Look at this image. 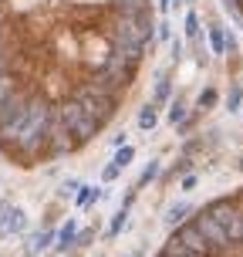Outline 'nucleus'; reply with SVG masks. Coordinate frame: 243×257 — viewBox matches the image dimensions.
Segmentation results:
<instances>
[{"instance_id": "20e7f679", "label": "nucleus", "mask_w": 243, "mask_h": 257, "mask_svg": "<svg viewBox=\"0 0 243 257\" xmlns=\"http://www.w3.org/2000/svg\"><path fill=\"white\" fill-rule=\"evenodd\" d=\"M54 240H58V230H54V227H41V230H34L24 240V254L27 257L48 254V250H54Z\"/></svg>"}, {"instance_id": "7ed1b4c3", "label": "nucleus", "mask_w": 243, "mask_h": 257, "mask_svg": "<svg viewBox=\"0 0 243 257\" xmlns=\"http://www.w3.org/2000/svg\"><path fill=\"white\" fill-rule=\"evenodd\" d=\"M27 210L24 206L11 203V200H0V240H11V237H24L27 233Z\"/></svg>"}, {"instance_id": "9b49d317", "label": "nucleus", "mask_w": 243, "mask_h": 257, "mask_svg": "<svg viewBox=\"0 0 243 257\" xmlns=\"http://www.w3.org/2000/svg\"><path fill=\"white\" fill-rule=\"evenodd\" d=\"M125 220H128V210L122 206L115 217H112V223H108V240H115L118 233H122V227H125Z\"/></svg>"}, {"instance_id": "f3484780", "label": "nucleus", "mask_w": 243, "mask_h": 257, "mask_svg": "<svg viewBox=\"0 0 243 257\" xmlns=\"http://www.w3.org/2000/svg\"><path fill=\"white\" fill-rule=\"evenodd\" d=\"M213 105H216V88H206L199 95V108H213Z\"/></svg>"}, {"instance_id": "f257e3e1", "label": "nucleus", "mask_w": 243, "mask_h": 257, "mask_svg": "<svg viewBox=\"0 0 243 257\" xmlns=\"http://www.w3.org/2000/svg\"><path fill=\"white\" fill-rule=\"evenodd\" d=\"M159 0H0V156L38 169L125 112L159 48Z\"/></svg>"}, {"instance_id": "39448f33", "label": "nucleus", "mask_w": 243, "mask_h": 257, "mask_svg": "<svg viewBox=\"0 0 243 257\" xmlns=\"http://www.w3.org/2000/svg\"><path fill=\"white\" fill-rule=\"evenodd\" d=\"M78 233H81V227H78V220L71 217V220H64L61 227H58V240H54V254H71L75 250V244H78Z\"/></svg>"}, {"instance_id": "4468645a", "label": "nucleus", "mask_w": 243, "mask_h": 257, "mask_svg": "<svg viewBox=\"0 0 243 257\" xmlns=\"http://www.w3.org/2000/svg\"><path fill=\"white\" fill-rule=\"evenodd\" d=\"M186 34H189V41H196L199 38V17H196V14H186Z\"/></svg>"}, {"instance_id": "ddd939ff", "label": "nucleus", "mask_w": 243, "mask_h": 257, "mask_svg": "<svg viewBox=\"0 0 243 257\" xmlns=\"http://www.w3.org/2000/svg\"><path fill=\"white\" fill-rule=\"evenodd\" d=\"M182 115H186V102H182V98H176V102H172V108H169V125H179Z\"/></svg>"}, {"instance_id": "0eeeda50", "label": "nucleus", "mask_w": 243, "mask_h": 257, "mask_svg": "<svg viewBox=\"0 0 243 257\" xmlns=\"http://www.w3.org/2000/svg\"><path fill=\"white\" fill-rule=\"evenodd\" d=\"M169 95H172V81H169L166 71H159V75H155V95H152V102L159 105V108H162Z\"/></svg>"}, {"instance_id": "423d86ee", "label": "nucleus", "mask_w": 243, "mask_h": 257, "mask_svg": "<svg viewBox=\"0 0 243 257\" xmlns=\"http://www.w3.org/2000/svg\"><path fill=\"white\" fill-rule=\"evenodd\" d=\"M159 118H162V108L155 102H145L139 108V132H155L159 128Z\"/></svg>"}, {"instance_id": "1a4fd4ad", "label": "nucleus", "mask_w": 243, "mask_h": 257, "mask_svg": "<svg viewBox=\"0 0 243 257\" xmlns=\"http://www.w3.org/2000/svg\"><path fill=\"white\" fill-rule=\"evenodd\" d=\"M132 159H135V146L128 142V146H118V149H115V159H112V163H115L118 169H125Z\"/></svg>"}, {"instance_id": "f03ea898", "label": "nucleus", "mask_w": 243, "mask_h": 257, "mask_svg": "<svg viewBox=\"0 0 243 257\" xmlns=\"http://www.w3.org/2000/svg\"><path fill=\"white\" fill-rule=\"evenodd\" d=\"M152 257H243V186L192 206Z\"/></svg>"}, {"instance_id": "6e6552de", "label": "nucleus", "mask_w": 243, "mask_h": 257, "mask_svg": "<svg viewBox=\"0 0 243 257\" xmlns=\"http://www.w3.org/2000/svg\"><path fill=\"white\" fill-rule=\"evenodd\" d=\"M98 196H102V190H88V186L81 183V190H78V200H75V210H85V206L95 203Z\"/></svg>"}, {"instance_id": "dca6fc26", "label": "nucleus", "mask_w": 243, "mask_h": 257, "mask_svg": "<svg viewBox=\"0 0 243 257\" xmlns=\"http://www.w3.org/2000/svg\"><path fill=\"white\" fill-rule=\"evenodd\" d=\"M118 176H122V169H118L115 163H105L102 166V183H115Z\"/></svg>"}, {"instance_id": "6ab92c4d", "label": "nucleus", "mask_w": 243, "mask_h": 257, "mask_svg": "<svg viewBox=\"0 0 243 257\" xmlns=\"http://www.w3.org/2000/svg\"><path fill=\"white\" fill-rule=\"evenodd\" d=\"M64 257H78V254H75V250H71V254H64Z\"/></svg>"}, {"instance_id": "a211bd4d", "label": "nucleus", "mask_w": 243, "mask_h": 257, "mask_svg": "<svg viewBox=\"0 0 243 257\" xmlns=\"http://www.w3.org/2000/svg\"><path fill=\"white\" fill-rule=\"evenodd\" d=\"M223 4L230 7V14H233V17H236V21L243 24V0H223Z\"/></svg>"}, {"instance_id": "2eb2a0df", "label": "nucleus", "mask_w": 243, "mask_h": 257, "mask_svg": "<svg viewBox=\"0 0 243 257\" xmlns=\"http://www.w3.org/2000/svg\"><path fill=\"white\" fill-rule=\"evenodd\" d=\"M95 233H98V227H85V230L78 233V244H75V250H81V247H88L91 240H95Z\"/></svg>"}, {"instance_id": "9d476101", "label": "nucleus", "mask_w": 243, "mask_h": 257, "mask_svg": "<svg viewBox=\"0 0 243 257\" xmlns=\"http://www.w3.org/2000/svg\"><path fill=\"white\" fill-rule=\"evenodd\" d=\"M155 173H159V159H152V163H149V166L142 169L139 183H135V186H132V190H135V193H142V190H145V186H149V183H152V176H155Z\"/></svg>"}, {"instance_id": "f8f14e48", "label": "nucleus", "mask_w": 243, "mask_h": 257, "mask_svg": "<svg viewBox=\"0 0 243 257\" xmlns=\"http://www.w3.org/2000/svg\"><path fill=\"white\" fill-rule=\"evenodd\" d=\"M209 48L216 54H223V27H219L216 21H209Z\"/></svg>"}]
</instances>
